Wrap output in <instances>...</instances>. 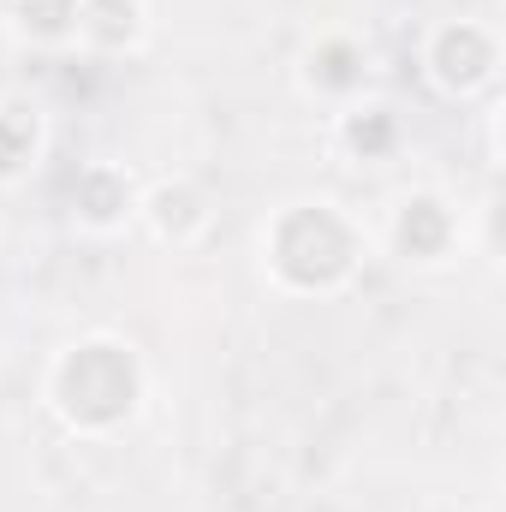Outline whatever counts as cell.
I'll return each instance as SVG.
<instances>
[{
	"label": "cell",
	"instance_id": "1",
	"mask_svg": "<svg viewBox=\"0 0 506 512\" xmlns=\"http://www.w3.org/2000/svg\"><path fill=\"white\" fill-rule=\"evenodd\" d=\"M78 24H84L96 42H131V30H137V0H90Z\"/></svg>",
	"mask_w": 506,
	"mask_h": 512
},
{
	"label": "cell",
	"instance_id": "2",
	"mask_svg": "<svg viewBox=\"0 0 506 512\" xmlns=\"http://www.w3.org/2000/svg\"><path fill=\"white\" fill-rule=\"evenodd\" d=\"M72 18H78V0H18V24H24L30 36H42V42L66 36Z\"/></svg>",
	"mask_w": 506,
	"mask_h": 512
},
{
	"label": "cell",
	"instance_id": "3",
	"mask_svg": "<svg viewBox=\"0 0 506 512\" xmlns=\"http://www.w3.org/2000/svg\"><path fill=\"white\" fill-rule=\"evenodd\" d=\"M36 143V120L24 108H0V173H12Z\"/></svg>",
	"mask_w": 506,
	"mask_h": 512
}]
</instances>
